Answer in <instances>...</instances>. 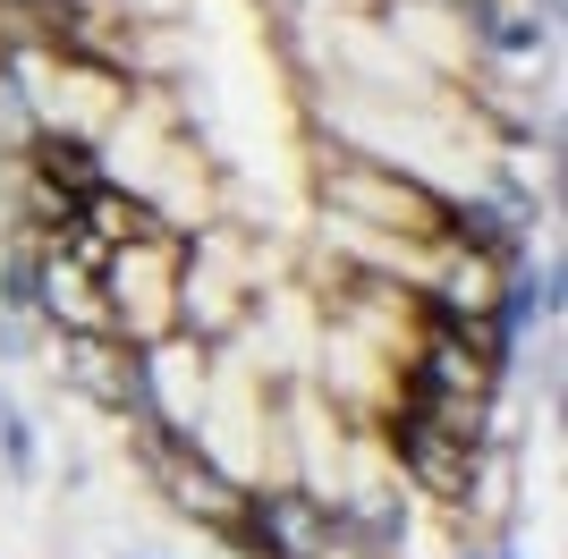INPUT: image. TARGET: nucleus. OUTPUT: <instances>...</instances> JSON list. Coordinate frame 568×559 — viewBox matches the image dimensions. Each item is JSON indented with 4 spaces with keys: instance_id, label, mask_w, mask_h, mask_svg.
Segmentation results:
<instances>
[{
    "instance_id": "1",
    "label": "nucleus",
    "mask_w": 568,
    "mask_h": 559,
    "mask_svg": "<svg viewBox=\"0 0 568 559\" xmlns=\"http://www.w3.org/2000/svg\"><path fill=\"white\" fill-rule=\"evenodd\" d=\"M314 195H323V221H348V230H382V237H458V204L425 170L374 162V153H323L314 162Z\"/></svg>"
},
{
    "instance_id": "2",
    "label": "nucleus",
    "mask_w": 568,
    "mask_h": 559,
    "mask_svg": "<svg viewBox=\"0 0 568 559\" xmlns=\"http://www.w3.org/2000/svg\"><path fill=\"white\" fill-rule=\"evenodd\" d=\"M179 255H187V237H128L102 255V297H111V331L128 348H153L179 331Z\"/></svg>"
},
{
    "instance_id": "3",
    "label": "nucleus",
    "mask_w": 568,
    "mask_h": 559,
    "mask_svg": "<svg viewBox=\"0 0 568 559\" xmlns=\"http://www.w3.org/2000/svg\"><path fill=\"white\" fill-rule=\"evenodd\" d=\"M60 382H69L85 407H102V416L136 424L144 416V382H136V348L128 339H60Z\"/></svg>"
},
{
    "instance_id": "4",
    "label": "nucleus",
    "mask_w": 568,
    "mask_h": 559,
    "mask_svg": "<svg viewBox=\"0 0 568 559\" xmlns=\"http://www.w3.org/2000/svg\"><path fill=\"white\" fill-rule=\"evenodd\" d=\"M475 559H493V551H475Z\"/></svg>"
}]
</instances>
